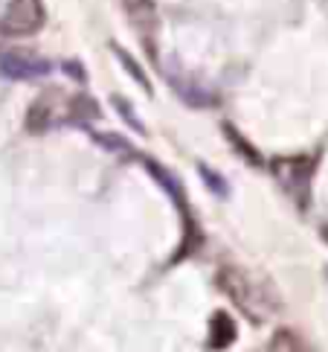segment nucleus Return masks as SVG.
<instances>
[{
    "mask_svg": "<svg viewBox=\"0 0 328 352\" xmlns=\"http://www.w3.org/2000/svg\"><path fill=\"white\" fill-rule=\"evenodd\" d=\"M273 352H314V349L294 332H282L273 338Z\"/></svg>",
    "mask_w": 328,
    "mask_h": 352,
    "instance_id": "obj_6",
    "label": "nucleus"
},
{
    "mask_svg": "<svg viewBox=\"0 0 328 352\" xmlns=\"http://www.w3.org/2000/svg\"><path fill=\"white\" fill-rule=\"evenodd\" d=\"M53 70L47 58L35 56H21V53H6L0 56V73H6L9 79H41Z\"/></svg>",
    "mask_w": 328,
    "mask_h": 352,
    "instance_id": "obj_4",
    "label": "nucleus"
},
{
    "mask_svg": "<svg viewBox=\"0 0 328 352\" xmlns=\"http://www.w3.org/2000/svg\"><path fill=\"white\" fill-rule=\"evenodd\" d=\"M113 53H117V58H119V61H122V65H125V70H128V73H131V76H134V79H137V82H140V85L145 87V91L151 94V82L145 79V73H143L140 67H137V61H134V58H131L128 53H125V50H122V47H113Z\"/></svg>",
    "mask_w": 328,
    "mask_h": 352,
    "instance_id": "obj_7",
    "label": "nucleus"
},
{
    "mask_svg": "<svg viewBox=\"0 0 328 352\" xmlns=\"http://www.w3.org/2000/svg\"><path fill=\"white\" fill-rule=\"evenodd\" d=\"M113 108H117V111H122V117H125V122H128V125H131V129H134V131H145V129H143V122H140V120H137V117H134V108H131L128 102H125V99H122V96H113Z\"/></svg>",
    "mask_w": 328,
    "mask_h": 352,
    "instance_id": "obj_8",
    "label": "nucleus"
},
{
    "mask_svg": "<svg viewBox=\"0 0 328 352\" xmlns=\"http://www.w3.org/2000/svg\"><path fill=\"white\" fill-rule=\"evenodd\" d=\"M47 12L44 0H9L0 15V35L6 38H27L44 27Z\"/></svg>",
    "mask_w": 328,
    "mask_h": 352,
    "instance_id": "obj_2",
    "label": "nucleus"
},
{
    "mask_svg": "<svg viewBox=\"0 0 328 352\" xmlns=\"http://www.w3.org/2000/svg\"><path fill=\"white\" fill-rule=\"evenodd\" d=\"M200 175H204V181L209 184V190H215L218 195H226V184L218 178V175L215 172H209L207 166H200Z\"/></svg>",
    "mask_w": 328,
    "mask_h": 352,
    "instance_id": "obj_10",
    "label": "nucleus"
},
{
    "mask_svg": "<svg viewBox=\"0 0 328 352\" xmlns=\"http://www.w3.org/2000/svg\"><path fill=\"white\" fill-rule=\"evenodd\" d=\"M218 285L233 297V303H238V309H242L247 318H250V320H256V323H259L264 314L270 311V306H273V300H264L259 283H256V280H250L244 271L224 268L221 276H218Z\"/></svg>",
    "mask_w": 328,
    "mask_h": 352,
    "instance_id": "obj_1",
    "label": "nucleus"
},
{
    "mask_svg": "<svg viewBox=\"0 0 328 352\" xmlns=\"http://www.w3.org/2000/svg\"><path fill=\"white\" fill-rule=\"evenodd\" d=\"M145 166H148V172H151V175H154V178L160 181L163 190H166V192L174 198V204L183 207V192H180V184H178V178H174V175H169V172H163L154 160H145Z\"/></svg>",
    "mask_w": 328,
    "mask_h": 352,
    "instance_id": "obj_5",
    "label": "nucleus"
},
{
    "mask_svg": "<svg viewBox=\"0 0 328 352\" xmlns=\"http://www.w3.org/2000/svg\"><path fill=\"white\" fill-rule=\"evenodd\" d=\"M96 140L102 146H108L110 152H131V146L125 143L122 137H117V134H96Z\"/></svg>",
    "mask_w": 328,
    "mask_h": 352,
    "instance_id": "obj_9",
    "label": "nucleus"
},
{
    "mask_svg": "<svg viewBox=\"0 0 328 352\" xmlns=\"http://www.w3.org/2000/svg\"><path fill=\"white\" fill-rule=\"evenodd\" d=\"M311 172H314V163L308 157H279V160H273V175L279 178L285 192L291 195L299 207L308 204Z\"/></svg>",
    "mask_w": 328,
    "mask_h": 352,
    "instance_id": "obj_3",
    "label": "nucleus"
}]
</instances>
